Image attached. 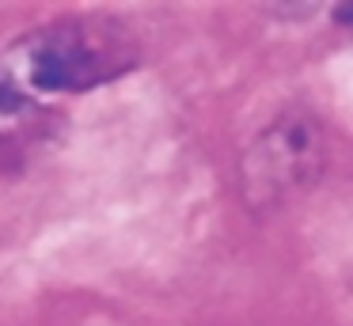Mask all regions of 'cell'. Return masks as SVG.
I'll return each mask as SVG.
<instances>
[{"instance_id":"obj_1","label":"cell","mask_w":353,"mask_h":326,"mask_svg":"<svg viewBox=\"0 0 353 326\" xmlns=\"http://www.w3.org/2000/svg\"><path fill=\"white\" fill-rule=\"evenodd\" d=\"M137 50L110 19H57L19 38L8 53L4 80L27 95H80L130 72Z\"/></svg>"},{"instance_id":"obj_2","label":"cell","mask_w":353,"mask_h":326,"mask_svg":"<svg viewBox=\"0 0 353 326\" xmlns=\"http://www.w3.org/2000/svg\"><path fill=\"white\" fill-rule=\"evenodd\" d=\"M319 163L315 152V136L304 121H281L274 125L266 136L259 141V148L247 156L243 174H247V190L262 197H277L289 186H300L307 179V171Z\"/></svg>"},{"instance_id":"obj_3","label":"cell","mask_w":353,"mask_h":326,"mask_svg":"<svg viewBox=\"0 0 353 326\" xmlns=\"http://www.w3.org/2000/svg\"><path fill=\"white\" fill-rule=\"evenodd\" d=\"M42 121H46V110L39 106V99L0 76V152L34 136L42 129Z\"/></svg>"},{"instance_id":"obj_4","label":"cell","mask_w":353,"mask_h":326,"mask_svg":"<svg viewBox=\"0 0 353 326\" xmlns=\"http://www.w3.org/2000/svg\"><path fill=\"white\" fill-rule=\"evenodd\" d=\"M342 19H350V23H353V4H342Z\"/></svg>"}]
</instances>
